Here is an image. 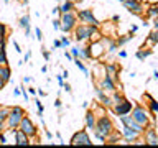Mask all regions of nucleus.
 Returning a JSON list of instances; mask_svg holds the SVG:
<instances>
[{"label":"nucleus","mask_w":158,"mask_h":148,"mask_svg":"<svg viewBox=\"0 0 158 148\" xmlns=\"http://www.w3.org/2000/svg\"><path fill=\"white\" fill-rule=\"evenodd\" d=\"M114 110H115V113H117L118 117H122V115H127L128 112H132V104L128 102V101H125V99H123L122 102H118V104H117Z\"/></svg>","instance_id":"obj_10"},{"label":"nucleus","mask_w":158,"mask_h":148,"mask_svg":"<svg viewBox=\"0 0 158 148\" xmlns=\"http://www.w3.org/2000/svg\"><path fill=\"white\" fill-rule=\"evenodd\" d=\"M150 109H152V110L155 112V113H158V102H156V101H153V99L150 101Z\"/></svg>","instance_id":"obj_27"},{"label":"nucleus","mask_w":158,"mask_h":148,"mask_svg":"<svg viewBox=\"0 0 158 148\" xmlns=\"http://www.w3.org/2000/svg\"><path fill=\"white\" fill-rule=\"evenodd\" d=\"M123 7H125L128 12L135 13V15H140L142 13V5L140 2H137V0H122Z\"/></svg>","instance_id":"obj_11"},{"label":"nucleus","mask_w":158,"mask_h":148,"mask_svg":"<svg viewBox=\"0 0 158 148\" xmlns=\"http://www.w3.org/2000/svg\"><path fill=\"white\" fill-rule=\"evenodd\" d=\"M0 63L7 64V56H5V48H0Z\"/></svg>","instance_id":"obj_24"},{"label":"nucleus","mask_w":158,"mask_h":148,"mask_svg":"<svg viewBox=\"0 0 158 148\" xmlns=\"http://www.w3.org/2000/svg\"><path fill=\"white\" fill-rule=\"evenodd\" d=\"M86 125H87V128H96V117H94L92 112L86 113Z\"/></svg>","instance_id":"obj_16"},{"label":"nucleus","mask_w":158,"mask_h":148,"mask_svg":"<svg viewBox=\"0 0 158 148\" xmlns=\"http://www.w3.org/2000/svg\"><path fill=\"white\" fill-rule=\"evenodd\" d=\"M15 137H17V142H15V143H17V145H28V135H27V133H23L22 130H17V132H15Z\"/></svg>","instance_id":"obj_14"},{"label":"nucleus","mask_w":158,"mask_h":148,"mask_svg":"<svg viewBox=\"0 0 158 148\" xmlns=\"http://www.w3.org/2000/svg\"><path fill=\"white\" fill-rule=\"evenodd\" d=\"M118 56H120V58H125L127 53H125V51H120V53H118Z\"/></svg>","instance_id":"obj_41"},{"label":"nucleus","mask_w":158,"mask_h":148,"mask_svg":"<svg viewBox=\"0 0 158 148\" xmlns=\"http://www.w3.org/2000/svg\"><path fill=\"white\" fill-rule=\"evenodd\" d=\"M123 135H125L127 142H133V140L138 138V132L133 130V128H130V127H127V125H123Z\"/></svg>","instance_id":"obj_13"},{"label":"nucleus","mask_w":158,"mask_h":148,"mask_svg":"<svg viewBox=\"0 0 158 148\" xmlns=\"http://www.w3.org/2000/svg\"><path fill=\"white\" fill-rule=\"evenodd\" d=\"M53 27L56 28V30H59V28H61V20H54V22H53Z\"/></svg>","instance_id":"obj_31"},{"label":"nucleus","mask_w":158,"mask_h":148,"mask_svg":"<svg viewBox=\"0 0 158 148\" xmlns=\"http://www.w3.org/2000/svg\"><path fill=\"white\" fill-rule=\"evenodd\" d=\"M158 15V7H152L148 10V17H156Z\"/></svg>","instance_id":"obj_29"},{"label":"nucleus","mask_w":158,"mask_h":148,"mask_svg":"<svg viewBox=\"0 0 158 148\" xmlns=\"http://www.w3.org/2000/svg\"><path fill=\"white\" fill-rule=\"evenodd\" d=\"M150 54H152V51H145V53H143V51H138V53H137V58H138V59H145L147 56H150Z\"/></svg>","instance_id":"obj_26"},{"label":"nucleus","mask_w":158,"mask_h":148,"mask_svg":"<svg viewBox=\"0 0 158 148\" xmlns=\"http://www.w3.org/2000/svg\"><path fill=\"white\" fill-rule=\"evenodd\" d=\"M132 117L135 118V120L140 123L142 127H147L148 125V122H150V118H148V113H147V110L143 107H140V105H137L135 109L132 110Z\"/></svg>","instance_id":"obj_5"},{"label":"nucleus","mask_w":158,"mask_h":148,"mask_svg":"<svg viewBox=\"0 0 158 148\" xmlns=\"http://www.w3.org/2000/svg\"><path fill=\"white\" fill-rule=\"evenodd\" d=\"M96 28L94 25H79V27L76 28V39L77 41H82V39L86 38H92V35L96 33Z\"/></svg>","instance_id":"obj_2"},{"label":"nucleus","mask_w":158,"mask_h":148,"mask_svg":"<svg viewBox=\"0 0 158 148\" xmlns=\"http://www.w3.org/2000/svg\"><path fill=\"white\" fill-rule=\"evenodd\" d=\"M0 110H2V107H0Z\"/></svg>","instance_id":"obj_50"},{"label":"nucleus","mask_w":158,"mask_h":148,"mask_svg":"<svg viewBox=\"0 0 158 148\" xmlns=\"http://www.w3.org/2000/svg\"><path fill=\"white\" fill-rule=\"evenodd\" d=\"M74 10V3L71 2V0H66L63 5H61V13H69Z\"/></svg>","instance_id":"obj_17"},{"label":"nucleus","mask_w":158,"mask_h":148,"mask_svg":"<svg viewBox=\"0 0 158 148\" xmlns=\"http://www.w3.org/2000/svg\"><path fill=\"white\" fill-rule=\"evenodd\" d=\"M112 128L114 127H112L110 118L106 117V115L101 117V118H99V122L96 123V128H94V130H96V137L101 142H106V138L112 133Z\"/></svg>","instance_id":"obj_1"},{"label":"nucleus","mask_w":158,"mask_h":148,"mask_svg":"<svg viewBox=\"0 0 158 148\" xmlns=\"http://www.w3.org/2000/svg\"><path fill=\"white\" fill-rule=\"evenodd\" d=\"M18 128H20L23 133H27L28 137H35V135H36V128H35V125L31 123V120H30V118H27V117L22 118V122H20Z\"/></svg>","instance_id":"obj_8"},{"label":"nucleus","mask_w":158,"mask_h":148,"mask_svg":"<svg viewBox=\"0 0 158 148\" xmlns=\"http://www.w3.org/2000/svg\"><path fill=\"white\" fill-rule=\"evenodd\" d=\"M137 2H140V0H137Z\"/></svg>","instance_id":"obj_49"},{"label":"nucleus","mask_w":158,"mask_h":148,"mask_svg":"<svg viewBox=\"0 0 158 148\" xmlns=\"http://www.w3.org/2000/svg\"><path fill=\"white\" fill-rule=\"evenodd\" d=\"M132 38H133V36H125V38H120V39L117 41V44H123V43H127L128 39H132Z\"/></svg>","instance_id":"obj_30"},{"label":"nucleus","mask_w":158,"mask_h":148,"mask_svg":"<svg viewBox=\"0 0 158 148\" xmlns=\"http://www.w3.org/2000/svg\"><path fill=\"white\" fill-rule=\"evenodd\" d=\"M13 46H15V49H17V51H22V49H20V46H18V43H17V41H13Z\"/></svg>","instance_id":"obj_38"},{"label":"nucleus","mask_w":158,"mask_h":148,"mask_svg":"<svg viewBox=\"0 0 158 148\" xmlns=\"http://www.w3.org/2000/svg\"><path fill=\"white\" fill-rule=\"evenodd\" d=\"M2 66H3V64H2V63H0V68H2Z\"/></svg>","instance_id":"obj_45"},{"label":"nucleus","mask_w":158,"mask_h":148,"mask_svg":"<svg viewBox=\"0 0 158 148\" xmlns=\"http://www.w3.org/2000/svg\"><path fill=\"white\" fill-rule=\"evenodd\" d=\"M107 71H109L107 76L114 77V76H115V72H117V68H115V66H112V64H109V66H107Z\"/></svg>","instance_id":"obj_23"},{"label":"nucleus","mask_w":158,"mask_h":148,"mask_svg":"<svg viewBox=\"0 0 158 148\" xmlns=\"http://www.w3.org/2000/svg\"><path fill=\"white\" fill-rule=\"evenodd\" d=\"M3 84H5V81H3V77H2V76H0V89H2V87H3Z\"/></svg>","instance_id":"obj_40"},{"label":"nucleus","mask_w":158,"mask_h":148,"mask_svg":"<svg viewBox=\"0 0 158 148\" xmlns=\"http://www.w3.org/2000/svg\"><path fill=\"white\" fill-rule=\"evenodd\" d=\"M0 76L3 77V81H5V82H7L8 79H10V69H8L7 66H5V64H3L2 68H0Z\"/></svg>","instance_id":"obj_19"},{"label":"nucleus","mask_w":158,"mask_h":148,"mask_svg":"<svg viewBox=\"0 0 158 148\" xmlns=\"http://www.w3.org/2000/svg\"><path fill=\"white\" fill-rule=\"evenodd\" d=\"M35 33H36V38H38V39H41V38H43V36H41V31H40V28L35 30Z\"/></svg>","instance_id":"obj_33"},{"label":"nucleus","mask_w":158,"mask_h":148,"mask_svg":"<svg viewBox=\"0 0 158 148\" xmlns=\"http://www.w3.org/2000/svg\"><path fill=\"white\" fill-rule=\"evenodd\" d=\"M145 143H147V145H158V133L153 130V128H150V130L147 132Z\"/></svg>","instance_id":"obj_12"},{"label":"nucleus","mask_w":158,"mask_h":148,"mask_svg":"<svg viewBox=\"0 0 158 148\" xmlns=\"http://www.w3.org/2000/svg\"><path fill=\"white\" fill-rule=\"evenodd\" d=\"M5 2H10V0H5Z\"/></svg>","instance_id":"obj_47"},{"label":"nucleus","mask_w":158,"mask_h":148,"mask_svg":"<svg viewBox=\"0 0 158 148\" xmlns=\"http://www.w3.org/2000/svg\"><path fill=\"white\" fill-rule=\"evenodd\" d=\"M71 54L74 58H77V54H79V51H77V48H73V51H71Z\"/></svg>","instance_id":"obj_34"},{"label":"nucleus","mask_w":158,"mask_h":148,"mask_svg":"<svg viewBox=\"0 0 158 148\" xmlns=\"http://www.w3.org/2000/svg\"><path fill=\"white\" fill-rule=\"evenodd\" d=\"M71 145H74V146H77V145H92V142H91V138H89V135L86 133V130H81L73 137Z\"/></svg>","instance_id":"obj_7"},{"label":"nucleus","mask_w":158,"mask_h":148,"mask_svg":"<svg viewBox=\"0 0 158 148\" xmlns=\"http://www.w3.org/2000/svg\"><path fill=\"white\" fill-rule=\"evenodd\" d=\"M43 56H44V59H48V58H49V53H48V51H44V53H43Z\"/></svg>","instance_id":"obj_42"},{"label":"nucleus","mask_w":158,"mask_h":148,"mask_svg":"<svg viewBox=\"0 0 158 148\" xmlns=\"http://www.w3.org/2000/svg\"><path fill=\"white\" fill-rule=\"evenodd\" d=\"M23 109L22 107H13L12 110L8 113V127L10 128H17L20 125V122H22L23 118Z\"/></svg>","instance_id":"obj_3"},{"label":"nucleus","mask_w":158,"mask_h":148,"mask_svg":"<svg viewBox=\"0 0 158 148\" xmlns=\"http://www.w3.org/2000/svg\"><path fill=\"white\" fill-rule=\"evenodd\" d=\"M155 30H158V22L155 23Z\"/></svg>","instance_id":"obj_44"},{"label":"nucleus","mask_w":158,"mask_h":148,"mask_svg":"<svg viewBox=\"0 0 158 148\" xmlns=\"http://www.w3.org/2000/svg\"><path fill=\"white\" fill-rule=\"evenodd\" d=\"M0 143H7V137L5 135H0Z\"/></svg>","instance_id":"obj_35"},{"label":"nucleus","mask_w":158,"mask_h":148,"mask_svg":"<svg viewBox=\"0 0 158 148\" xmlns=\"http://www.w3.org/2000/svg\"><path fill=\"white\" fill-rule=\"evenodd\" d=\"M58 82H59V86H64L63 84V76H58Z\"/></svg>","instance_id":"obj_39"},{"label":"nucleus","mask_w":158,"mask_h":148,"mask_svg":"<svg viewBox=\"0 0 158 148\" xmlns=\"http://www.w3.org/2000/svg\"><path fill=\"white\" fill-rule=\"evenodd\" d=\"M8 110L7 109H2V110H0V128H2V123H3V120L5 118H8Z\"/></svg>","instance_id":"obj_22"},{"label":"nucleus","mask_w":158,"mask_h":148,"mask_svg":"<svg viewBox=\"0 0 158 148\" xmlns=\"http://www.w3.org/2000/svg\"><path fill=\"white\" fill-rule=\"evenodd\" d=\"M77 18L81 20L82 23L86 25H94V27H99V22L96 20V17L92 15V10H81L77 13Z\"/></svg>","instance_id":"obj_6"},{"label":"nucleus","mask_w":158,"mask_h":148,"mask_svg":"<svg viewBox=\"0 0 158 148\" xmlns=\"http://www.w3.org/2000/svg\"><path fill=\"white\" fill-rule=\"evenodd\" d=\"M71 2H76V0H71Z\"/></svg>","instance_id":"obj_48"},{"label":"nucleus","mask_w":158,"mask_h":148,"mask_svg":"<svg viewBox=\"0 0 158 148\" xmlns=\"http://www.w3.org/2000/svg\"><path fill=\"white\" fill-rule=\"evenodd\" d=\"M148 41L152 44H156L158 43V30H155L153 33H150V36H148Z\"/></svg>","instance_id":"obj_21"},{"label":"nucleus","mask_w":158,"mask_h":148,"mask_svg":"<svg viewBox=\"0 0 158 148\" xmlns=\"http://www.w3.org/2000/svg\"><path fill=\"white\" fill-rule=\"evenodd\" d=\"M54 46H56V48H61V46H63V43H61V41H58V39H56V41H54Z\"/></svg>","instance_id":"obj_36"},{"label":"nucleus","mask_w":158,"mask_h":148,"mask_svg":"<svg viewBox=\"0 0 158 148\" xmlns=\"http://www.w3.org/2000/svg\"><path fill=\"white\" fill-rule=\"evenodd\" d=\"M23 2H28V0H23Z\"/></svg>","instance_id":"obj_46"},{"label":"nucleus","mask_w":158,"mask_h":148,"mask_svg":"<svg viewBox=\"0 0 158 148\" xmlns=\"http://www.w3.org/2000/svg\"><path fill=\"white\" fill-rule=\"evenodd\" d=\"M61 43H63V46H64V48H66V46H69V39H68L66 36L63 38V41H61Z\"/></svg>","instance_id":"obj_32"},{"label":"nucleus","mask_w":158,"mask_h":148,"mask_svg":"<svg viewBox=\"0 0 158 148\" xmlns=\"http://www.w3.org/2000/svg\"><path fill=\"white\" fill-rule=\"evenodd\" d=\"M76 22H77V17L74 13H63L61 17V30L63 31H71V30L76 28Z\"/></svg>","instance_id":"obj_4"},{"label":"nucleus","mask_w":158,"mask_h":148,"mask_svg":"<svg viewBox=\"0 0 158 148\" xmlns=\"http://www.w3.org/2000/svg\"><path fill=\"white\" fill-rule=\"evenodd\" d=\"M20 27L27 28V36H28V33H30V18L28 17H23L22 20H20Z\"/></svg>","instance_id":"obj_20"},{"label":"nucleus","mask_w":158,"mask_h":148,"mask_svg":"<svg viewBox=\"0 0 158 148\" xmlns=\"http://www.w3.org/2000/svg\"><path fill=\"white\" fill-rule=\"evenodd\" d=\"M5 35H7V27L3 23H0V39L5 38Z\"/></svg>","instance_id":"obj_28"},{"label":"nucleus","mask_w":158,"mask_h":148,"mask_svg":"<svg viewBox=\"0 0 158 148\" xmlns=\"http://www.w3.org/2000/svg\"><path fill=\"white\" fill-rule=\"evenodd\" d=\"M102 89H106V91H115V86H114V82H112V77L107 76V74H106V77L102 79Z\"/></svg>","instance_id":"obj_15"},{"label":"nucleus","mask_w":158,"mask_h":148,"mask_svg":"<svg viewBox=\"0 0 158 148\" xmlns=\"http://www.w3.org/2000/svg\"><path fill=\"white\" fill-rule=\"evenodd\" d=\"M120 122L123 123V125H127V127L133 128V130H137L138 133H142L143 130H145V128H143V127H142L140 123H138L132 115H122V117H120Z\"/></svg>","instance_id":"obj_9"},{"label":"nucleus","mask_w":158,"mask_h":148,"mask_svg":"<svg viewBox=\"0 0 158 148\" xmlns=\"http://www.w3.org/2000/svg\"><path fill=\"white\" fill-rule=\"evenodd\" d=\"M74 63H76V66H77L79 69H81L82 72H86V74H87V69H86V66H84V64H82L81 61H79V58H76V61H74Z\"/></svg>","instance_id":"obj_25"},{"label":"nucleus","mask_w":158,"mask_h":148,"mask_svg":"<svg viewBox=\"0 0 158 148\" xmlns=\"http://www.w3.org/2000/svg\"><path fill=\"white\" fill-rule=\"evenodd\" d=\"M97 96H99V99H101V101H102V104H104V105H110V99H109L107 96H106V94H104L102 92V89H97Z\"/></svg>","instance_id":"obj_18"},{"label":"nucleus","mask_w":158,"mask_h":148,"mask_svg":"<svg viewBox=\"0 0 158 148\" xmlns=\"http://www.w3.org/2000/svg\"><path fill=\"white\" fill-rule=\"evenodd\" d=\"M153 77H155V79H158V71H155V74H153Z\"/></svg>","instance_id":"obj_43"},{"label":"nucleus","mask_w":158,"mask_h":148,"mask_svg":"<svg viewBox=\"0 0 158 148\" xmlns=\"http://www.w3.org/2000/svg\"><path fill=\"white\" fill-rule=\"evenodd\" d=\"M64 89H66V92H71V86H69V84H64V86H63Z\"/></svg>","instance_id":"obj_37"}]
</instances>
